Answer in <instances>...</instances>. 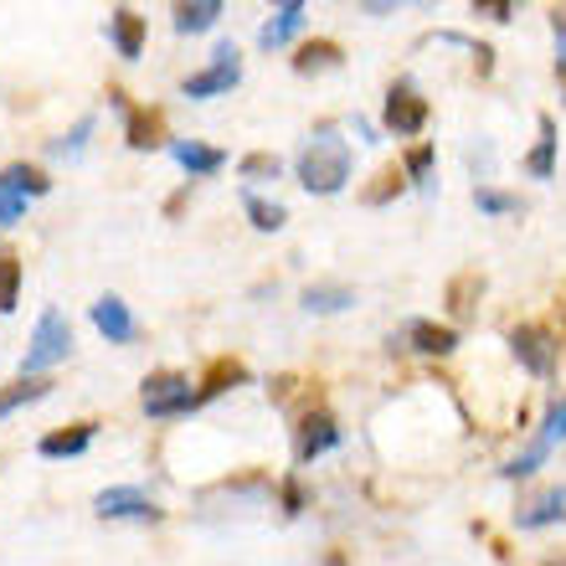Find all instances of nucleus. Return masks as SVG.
I'll return each mask as SVG.
<instances>
[{"mask_svg":"<svg viewBox=\"0 0 566 566\" xmlns=\"http://www.w3.org/2000/svg\"><path fill=\"white\" fill-rule=\"evenodd\" d=\"M350 145H345L335 129H319V135L310 139V145L298 149V186L310 196H340L345 186H350Z\"/></svg>","mask_w":566,"mask_h":566,"instance_id":"f257e3e1","label":"nucleus"},{"mask_svg":"<svg viewBox=\"0 0 566 566\" xmlns=\"http://www.w3.org/2000/svg\"><path fill=\"white\" fill-rule=\"evenodd\" d=\"M73 356V325L62 310H42L36 329H31V345H27V360H21V376H36V371H52L62 360Z\"/></svg>","mask_w":566,"mask_h":566,"instance_id":"f03ea898","label":"nucleus"},{"mask_svg":"<svg viewBox=\"0 0 566 566\" xmlns=\"http://www.w3.org/2000/svg\"><path fill=\"white\" fill-rule=\"evenodd\" d=\"M139 402H145L149 418H191L196 407H207L201 391H191V376L180 371H155L139 391Z\"/></svg>","mask_w":566,"mask_h":566,"instance_id":"7ed1b4c3","label":"nucleus"},{"mask_svg":"<svg viewBox=\"0 0 566 566\" xmlns=\"http://www.w3.org/2000/svg\"><path fill=\"white\" fill-rule=\"evenodd\" d=\"M428 98H422L418 88H412V77H397L387 88V108H381V124H387V135L397 139H412L428 129Z\"/></svg>","mask_w":566,"mask_h":566,"instance_id":"20e7f679","label":"nucleus"},{"mask_svg":"<svg viewBox=\"0 0 566 566\" xmlns=\"http://www.w3.org/2000/svg\"><path fill=\"white\" fill-rule=\"evenodd\" d=\"M238 83H242V57H238V46L232 42H222L201 73H191L186 83H180V93H186V98H217V93H232Z\"/></svg>","mask_w":566,"mask_h":566,"instance_id":"39448f33","label":"nucleus"},{"mask_svg":"<svg viewBox=\"0 0 566 566\" xmlns=\"http://www.w3.org/2000/svg\"><path fill=\"white\" fill-rule=\"evenodd\" d=\"M566 438V397H556L552 407H546V422H541V432H536V443L525 448V453H515V459L505 463V469H500V474L505 479H531L541 469V463H546V453H552L556 443H562Z\"/></svg>","mask_w":566,"mask_h":566,"instance_id":"423d86ee","label":"nucleus"},{"mask_svg":"<svg viewBox=\"0 0 566 566\" xmlns=\"http://www.w3.org/2000/svg\"><path fill=\"white\" fill-rule=\"evenodd\" d=\"M510 350H515V360H521L531 376H541V381H552V376H556V340H552V329L515 325V329H510Z\"/></svg>","mask_w":566,"mask_h":566,"instance_id":"0eeeda50","label":"nucleus"},{"mask_svg":"<svg viewBox=\"0 0 566 566\" xmlns=\"http://www.w3.org/2000/svg\"><path fill=\"white\" fill-rule=\"evenodd\" d=\"M340 443H345V432H340V422L329 418L325 407H314V412H304V418H298V438H294V459L298 463L325 459L329 448H340Z\"/></svg>","mask_w":566,"mask_h":566,"instance_id":"6e6552de","label":"nucleus"},{"mask_svg":"<svg viewBox=\"0 0 566 566\" xmlns=\"http://www.w3.org/2000/svg\"><path fill=\"white\" fill-rule=\"evenodd\" d=\"M93 515L98 521H160V505L145 490H135V484H114V490H104L93 500Z\"/></svg>","mask_w":566,"mask_h":566,"instance_id":"1a4fd4ad","label":"nucleus"},{"mask_svg":"<svg viewBox=\"0 0 566 566\" xmlns=\"http://www.w3.org/2000/svg\"><path fill=\"white\" fill-rule=\"evenodd\" d=\"M418 350V356H453L459 350V329L432 325V319H407L402 335H391V350Z\"/></svg>","mask_w":566,"mask_h":566,"instance_id":"9d476101","label":"nucleus"},{"mask_svg":"<svg viewBox=\"0 0 566 566\" xmlns=\"http://www.w3.org/2000/svg\"><path fill=\"white\" fill-rule=\"evenodd\" d=\"M93 325H98V335H104L108 345H129L139 335V319L129 314V304H124L119 294H104L93 304Z\"/></svg>","mask_w":566,"mask_h":566,"instance_id":"9b49d317","label":"nucleus"},{"mask_svg":"<svg viewBox=\"0 0 566 566\" xmlns=\"http://www.w3.org/2000/svg\"><path fill=\"white\" fill-rule=\"evenodd\" d=\"M562 521H566V484H552V490H541L525 510H515V525H521V531H546V525H562Z\"/></svg>","mask_w":566,"mask_h":566,"instance_id":"f8f14e48","label":"nucleus"},{"mask_svg":"<svg viewBox=\"0 0 566 566\" xmlns=\"http://www.w3.org/2000/svg\"><path fill=\"white\" fill-rule=\"evenodd\" d=\"M108 42H114V52L124 62H139V52H145V15H135L129 6L108 11Z\"/></svg>","mask_w":566,"mask_h":566,"instance_id":"ddd939ff","label":"nucleus"},{"mask_svg":"<svg viewBox=\"0 0 566 566\" xmlns=\"http://www.w3.org/2000/svg\"><path fill=\"white\" fill-rule=\"evenodd\" d=\"M170 160H176L180 170H191V176H217L227 165V149H211V145H201V139H170Z\"/></svg>","mask_w":566,"mask_h":566,"instance_id":"4468645a","label":"nucleus"},{"mask_svg":"<svg viewBox=\"0 0 566 566\" xmlns=\"http://www.w3.org/2000/svg\"><path fill=\"white\" fill-rule=\"evenodd\" d=\"M304 11H310L304 0H283L279 11L269 15V27L258 31V46H263V52H273V46H289V42H294V31L304 27Z\"/></svg>","mask_w":566,"mask_h":566,"instance_id":"2eb2a0df","label":"nucleus"},{"mask_svg":"<svg viewBox=\"0 0 566 566\" xmlns=\"http://www.w3.org/2000/svg\"><path fill=\"white\" fill-rule=\"evenodd\" d=\"M170 15H176V31H180V36H201V31H211L217 21H222L227 6H222V0H180Z\"/></svg>","mask_w":566,"mask_h":566,"instance_id":"dca6fc26","label":"nucleus"},{"mask_svg":"<svg viewBox=\"0 0 566 566\" xmlns=\"http://www.w3.org/2000/svg\"><path fill=\"white\" fill-rule=\"evenodd\" d=\"M93 432H98V422H77V428H67V432H46L42 459H77V453H88Z\"/></svg>","mask_w":566,"mask_h":566,"instance_id":"f3484780","label":"nucleus"},{"mask_svg":"<svg viewBox=\"0 0 566 566\" xmlns=\"http://www.w3.org/2000/svg\"><path fill=\"white\" fill-rule=\"evenodd\" d=\"M556 145H562V139H556V119L552 114H541V139H536V149L525 155V170H531L536 180L556 176Z\"/></svg>","mask_w":566,"mask_h":566,"instance_id":"a211bd4d","label":"nucleus"},{"mask_svg":"<svg viewBox=\"0 0 566 566\" xmlns=\"http://www.w3.org/2000/svg\"><path fill=\"white\" fill-rule=\"evenodd\" d=\"M356 304V289H345V283H310L304 289V310L310 314H340Z\"/></svg>","mask_w":566,"mask_h":566,"instance_id":"6ab92c4d","label":"nucleus"},{"mask_svg":"<svg viewBox=\"0 0 566 566\" xmlns=\"http://www.w3.org/2000/svg\"><path fill=\"white\" fill-rule=\"evenodd\" d=\"M0 186H11V191H21L27 201H31V196H46V191H52V180H46L42 170H36V165H27V160L6 165V170H0Z\"/></svg>","mask_w":566,"mask_h":566,"instance_id":"aec40b11","label":"nucleus"},{"mask_svg":"<svg viewBox=\"0 0 566 566\" xmlns=\"http://www.w3.org/2000/svg\"><path fill=\"white\" fill-rule=\"evenodd\" d=\"M242 211H248V222H253L258 232H279V227L289 222V211H283L279 201H263L258 191H242Z\"/></svg>","mask_w":566,"mask_h":566,"instance_id":"412c9836","label":"nucleus"},{"mask_svg":"<svg viewBox=\"0 0 566 566\" xmlns=\"http://www.w3.org/2000/svg\"><path fill=\"white\" fill-rule=\"evenodd\" d=\"M329 67H340V46L335 42H310V46H298V57H294V73H329Z\"/></svg>","mask_w":566,"mask_h":566,"instance_id":"4be33fe9","label":"nucleus"},{"mask_svg":"<svg viewBox=\"0 0 566 566\" xmlns=\"http://www.w3.org/2000/svg\"><path fill=\"white\" fill-rule=\"evenodd\" d=\"M93 129H98V119H93V114H83V119L73 124V135H62V139H52V145H46V155H52V160H77V155L88 149Z\"/></svg>","mask_w":566,"mask_h":566,"instance_id":"5701e85b","label":"nucleus"},{"mask_svg":"<svg viewBox=\"0 0 566 566\" xmlns=\"http://www.w3.org/2000/svg\"><path fill=\"white\" fill-rule=\"evenodd\" d=\"M46 391H52V381H27V376H21V381H11V387L0 391V418H11L15 407H31V402H42Z\"/></svg>","mask_w":566,"mask_h":566,"instance_id":"b1692460","label":"nucleus"},{"mask_svg":"<svg viewBox=\"0 0 566 566\" xmlns=\"http://www.w3.org/2000/svg\"><path fill=\"white\" fill-rule=\"evenodd\" d=\"M432 165H438V149H432V145H418V149H407L402 176L412 180L418 191H432Z\"/></svg>","mask_w":566,"mask_h":566,"instance_id":"393cba45","label":"nucleus"},{"mask_svg":"<svg viewBox=\"0 0 566 566\" xmlns=\"http://www.w3.org/2000/svg\"><path fill=\"white\" fill-rule=\"evenodd\" d=\"M474 207L484 211V217H521V196L510 191H494V186H474Z\"/></svg>","mask_w":566,"mask_h":566,"instance_id":"a878e982","label":"nucleus"},{"mask_svg":"<svg viewBox=\"0 0 566 566\" xmlns=\"http://www.w3.org/2000/svg\"><path fill=\"white\" fill-rule=\"evenodd\" d=\"M238 176L242 180H279L283 176V160H279V155H263V149H258V155H242Z\"/></svg>","mask_w":566,"mask_h":566,"instance_id":"bb28decb","label":"nucleus"},{"mask_svg":"<svg viewBox=\"0 0 566 566\" xmlns=\"http://www.w3.org/2000/svg\"><path fill=\"white\" fill-rule=\"evenodd\" d=\"M21 258H6L0 263V314H11L15 310V294H21Z\"/></svg>","mask_w":566,"mask_h":566,"instance_id":"cd10ccee","label":"nucleus"},{"mask_svg":"<svg viewBox=\"0 0 566 566\" xmlns=\"http://www.w3.org/2000/svg\"><path fill=\"white\" fill-rule=\"evenodd\" d=\"M238 381H248V371H242L238 360H222L217 371H211V381L201 387V402H211V397H222L227 387H238Z\"/></svg>","mask_w":566,"mask_h":566,"instance_id":"c85d7f7f","label":"nucleus"},{"mask_svg":"<svg viewBox=\"0 0 566 566\" xmlns=\"http://www.w3.org/2000/svg\"><path fill=\"white\" fill-rule=\"evenodd\" d=\"M160 114H145V108H139V114H129V145L135 149H149V145H160Z\"/></svg>","mask_w":566,"mask_h":566,"instance_id":"c756f323","label":"nucleus"},{"mask_svg":"<svg viewBox=\"0 0 566 566\" xmlns=\"http://www.w3.org/2000/svg\"><path fill=\"white\" fill-rule=\"evenodd\" d=\"M469 170L479 176V186H490V170H494V145H490V139L469 145Z\"/></svg>","mask_w":566,"mask_h":566,"instance_id":"7c9ffc66","label":"nucleus"},{"mask_svg":"<svg viewBox=\"0 0 566 566\" xmlns=\"http://www.w3.org/2000/svg\"><path fill=\"white\" fill-rule=\"evenodd\" d=\"M27 217V196L11 191V186H0V227H15Z\"/></svg>","mask_w":566,"mask_h":566,"instance_id":"2f4dec72","label":"nucleus"},{"mask_svg":"<svg viewBox=\"0 0 566 566\" xmlns=\"http://www.w3.org/2000/svg\"><path fill=\"white\" fill-rule=\"evenodd\" d=\"M304 500H310V494H304V484H298V479L289 474V479H283V490H279L283 515H289V521H294V515H304Z\"/></svg>","mask_w":566,"mask_h":566,"instance_id":"473e14b6","label":"nucleus"},{"mask_svg":"<svg viewBox=\"0 0 566 566\" xmlns=\"http://www.w3.org/2000/svg\"><path fill=\"white\" fill-rule=\"evenodd\" d=\"M552 31H556V73L566 77V11H552Z\"/></svg>","mask_w":566,"mask_h":566,"instance_id":"72a5a7b5","label":"nucleus"},{"mask_svg":"<svg viewBox=\"0 0 566 566\" xmlns=\"http://www.w3.org/2000/svg\"><path fill=\"white\" fill-rule=\"evenodd\" d=\"M474 15H490V21H510V15H515V6H510V0H479Z\"/></svg>","mask_w":566,"mask_h":566,"instance_id":"f704fd0d","label":"nucleus"},{"mask_svg":"<svg viewBox=\"0 0 566 566\" xmlns=\"http://www.w3.org/2000/svg\"><path fill=\"white\" fill-rule=\"evenodd\" d=\"M350 129H356V135L366 139V145H376V129H371V124H366V119H350Z\"/></svg>","mask_w":566,"mask_h":566,"instance_id":"c9c22d12","label":"nucleus"},{"mask_svg":"<svg viewBox=\"0 0 566 566\" xmlns=\"http://www.w3.org/2000/svg\"><path fill=\"white\" fill-rule=\"evenodd\" d=\"M6 258H11V253H6V248H0V263H6Z\"/></svg>","mask_w":566,"mask_h":566,"instance_id":"e433bc0d","label":"nucleus"}]
</instances>
